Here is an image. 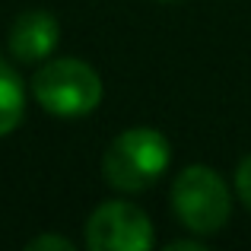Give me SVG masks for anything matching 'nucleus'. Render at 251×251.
Returning <instances> with one entry per match:
<instances>
[{
	"mask_svg": "<svg viewBox=\"0 0 251 251\" xmlns=\"http://www.w3.org/2000/svg\"><path fill=\"white\" fill-rule=\"evenodd\" d=\"M172 159L169 140L159 130L134 127L111 140L102 159V175L118 191H147L166 175Z\"/></svg>",
	"mask_w": 251,
	"mask_h": 251,
	"instance_id": "1",
	"label": "nucleus"
},
{
	"mask_svg": "<svg viewBox=\"0 0 251 251\" xmlns=\"http://www.w3.org/2000/svg\"><path fill=\"white\" fill-rule=\"evenodd\" d=\"M32 96L38 99L45 111L57 118H80L99 108L102 102V80L89 64L76 57L45 64L32 80Z\"/></svg>",
	"mask_w": 251,
	"mask_h": 251,
	"instance_id": "2",
	"label": "nucleus"
},
{
	"mask_svg": "<svg viewBox=\"0 0 251 251\" xmlns=\"http://www.w3.org/2000/svg\"><path fill=\"white\" fill-rule=\"evenodd\" d=\"M172 207L178 220L194 232H220L232 213V197L213 169L191 166L172 184Z\"/></svg>",
	"mask_w": 251,
	"mask_h": 251,
	"instance_id": "3",
	"label": "nucleus"
},
{
	"mask_svg": "<svg viewBox=\"0 0 251 251\" xmlns=\"http://www.w3.org/2000/svg\"><path fill=\"white\" fill-rule=\"evenodd\" d=\"M86 242L92 251H147L153 245V226L140 207L111 201L89 216Z\"/></svg>",
	"mask_w": 251,
	"mask_h": 251,
	"instance_id": "4",
	"label": "nucleus"
},
{
	"mask_svg": "<svg viewBox=\"0 0 251 251\" xmlns=\"http://www.w3.org/2000/svg\"><path fill=\"white\" fill-rule=\"evenodd\" d=\"M57 38H61V29H57V19L51 13L42 10H29L23 16H16L10 29V51L16 61L35 64L42 57H48L54 51Z\"/></svg>",
	"mask_w": 251,
	"mask_h": 251,
	"instance_id": "5",
	"label": "nucleus"
},
{
	"mask_svg": "<svg viewBox=\"0 0 251 251\" xmlns=\"http://www.w3.org/2000/svg\"><path fill=\"white\" fill-rule=\"evenodd\" d=\"M25 111V89L23 80L16 76V70L0 57V137L10 134Z\"/></svg>",
	"mask_w": 251,
	"mask_h": 251,
	"instance_id": "6",
	"label": "nucleus"
},
{
	"mask_svg": "<svg viewBox=\"0 0 251 251\" xmlns=\"http://www.w3.org/2000/svg\"><path fill=\"white\" fill-rule=\"evenodd\" d=\"M235 188H239V197L245 201V207L251 210V156L239 166V175H235Z\"/></svg>",
	"mask_w": 251,
	"mask_h": 251,
	"instance_id": "7",
	"label": "nucleus"
},
{
	"mask_svg": "<svg viewBox=\"0 0 251 251\" xmlns=\"http://www.w3.org/2000/svg\"><path fill=\"white\" fill-rule=\"evenodd\" d=\"M29 248L32 251H35V248H64V251H70L74 245H70L67 239H57V235H42V239H32Z\"/></svg>",
	"mask_w": 251,
	"mask_h": 251,
	"instance_id": "8",
	"label": "nucleus"
},
{
	"mask_svg": "<svg viewBox=\"0 0 251 251\" xmlns=\"http://www.w3.org/2000/svg\"><path fill=\"white\" fill-rule=\"evenodd\" d=\"M162 3H178V0H162Z\"/></svg>",
	"mask_w": 251,
	"mask_h": 251,
	"instance_id": "9",
	"label": "nucleus"
}]
</instances>
